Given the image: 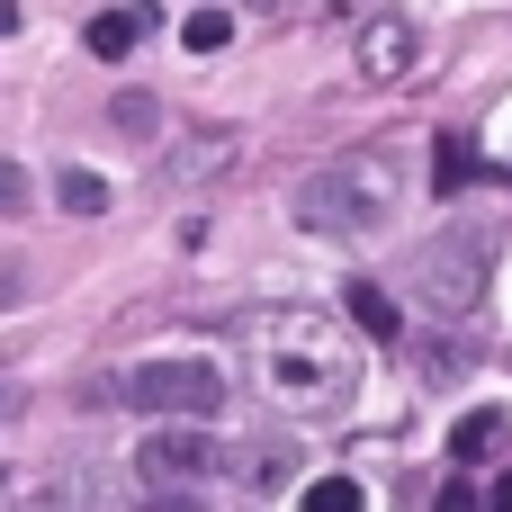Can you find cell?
I'll use <instances>...</instances> for the list:
<instances>
[{
    "label": "cell",
    "instance_id": "6da1fadb",
    "mask_svg": "<svg viewBox=\"0 0 512 512\" xmlns=\"http://www.w3.org/2000/svg\"><path fill=\"white\" fill-rule=\"evenodd\" d=\"M387 207H396V162L387 153H351V162L297 180V198H288V216L306 234H378Z\"/></svg>",
    "mask_w": 512,
    "mask_h": 512
},
{
    "label": "cell",
    "instance_id": "7a4b0ae2",
    "mask_svg": "<svg viewBox=\"0 0 512 512\" xmlns=\"http://www.w3.org/2000/svg\"><path fill=\"white\" fill-rule=\"evenodd\" d=\"M486 279H495V234H486V225H450V234H432V243L414 252V297H423L441 324L477 315V306H486Z\"/></svg>",
    "mask_w": 512,
    "mask_h": 512
},
{
    "label": "cell",
    "instance_id": "3957f363",
    "mask_svg": "<svg viewBox=\"0 0 512 512\" xmlns=\"http://www.w3.org/2000/svg\"><path fill=\"white\" fill-rule=\"evenodd\" d=\"M126 396L162 423H207V414H225V369L216 360H144L126 378Z\"/></svg>",
    "mask_w": 512,
    "mask_h": 512
},
{
    "label": "cell",
    "instance_id": "277c9868",
    "mask_svg": "<svg viewBox=\"0 0 512 512\" xmlns=\"http://www.w3.org/2000/svg\"><path fill=\"white\" fill-rule=\"evenodd\" d=\"M135 477H144V486H198V477H225V441H207V432H189V423H162V432H144Z\"/></svg>",
    "mask_w": 512,
    "mask_h": 512
},
{
    "label": "cell",
    "instance_id": "5b68a950",
    "mask_svg": "<svg viewBox=\"0 0 512 512\" xmlns=\"http://www.w3.org/2000/svg\"><path fill=\"white\" fill-rule=\"evenodd\" d=\"M234 153H243V135H234V126H180V135H171V153H162V180H171V189H198V180H216Z\"/></svg>",
    "mask_w": 512,
    "mask_h": 512
},
{
    "label": "cell",
    "instance_id": "8992f818",
    "mask_svg": "<svg viewBox=\"0 0 512 512\" xmlns=\"http://www.w3.org/2000/svg\"><path fill=\"white\" fill-rule=\"evenodd\" d=\"M360 72L369 81H405L414 72V18H369L360 27Z\"/></svg>",
    "mask_w": 512,
    "mask_h": 512
},
{
    "label": "cell",
    "instance_id": "52a82bcc",
    "mask_svg": "<svg viewBox=\"0 0 512 512\" xmlns=\"http://www.w3.org/2000/svg\"><path fill=\"white\" fill-rule=\"evenodd\" d=\"M135 36H153V9H99V18L81 27V45H90L99 63H117V54L135 45Z\"/></svg>",
    "mask_w": 512,
    "mask_h": 512
},
{
    "label": "cell",
    "instance_id": "ba28073f",
    "mask_svg": "<svg viewBox=\"0 0 512 512\" xmlns=\"http://www.w3.org/2000/svg\"><path fill=\"white\" fill-rule=\"evenodd\" d=\"M414 369H423L432 387H450V378H468V369H477V342H459V333L441 324V333H423V342H414Z\"/></svg>",
    "mask_w": 512,
    "mask_h": 512
},
{
    "label": "cell",
    "instance_id": "9c48e42d",
    "mask_svg": "<svg viewBox=\"0 0 512 512\" xmlns=\"http://www.w3.org/2000/svg\"><path fill=\"white\" fill-rule=\"evenodd\" d=\"M351 324H360L369 342H405V315H396V297H387L378 279H351Z\"/></svg>",
    "mask_w": 512,
    "mask_h": 512
},
{
    "label": "cell",
    "instance_id": "30bf717a",
    "mask_svg": "<svg viewBox=\"0 0 512 512\" xmlns=\"http://www.w3.org/2000/svg\"><path fill=\"white\" fill-rule=\"evenodd\" d=\"M468 180H477V153H468V135H441V144H432V189H441V198H459Z\"/></svg>",
    "mask_w": 512,
    "mask_h": 512
},
{
    "label": "cell",
    "instance_id": "8fae6325",
    "mask_svg": "<svg viewBox=\"0 0 512 512\" xmlns=\"http://www.w3.org/2000/svg\"><path fill=\"white\" fill-rule=\"evenodd\" d=\"M180 45H189V54H225V45H234V9H189Z\"/></svg>",
    "mask_w": 512,
    "mask_h": 512
},
{
    "label": "cell",
    "instance_id": "7c38bea8",
    "mask_svg": "<svg viewBox=\"0 0 512 512\" xmlns=\"http://www.w3.org/2000/svg\"><path fill=\"white\" fill-rule=\"evenodd\" d=\"M108 126H117V135H126V144H153V126H162V108H153V99H144V90H126V99H117V108H108Z\"/></svg>",
    "mask_w": 512,
    "mask_h": 512
},
{
    "label": "cell",
    "instance_id": "4fadbf2b",
    "mask_svg": "<svg viewBox=\"0 0 512 512\" xmlns=\"http://www.w3.org/2000/svg\"><path fill=\"white\" fill-rule=\"evenodd\" d=\"M54 207H63V216H99V207H108V180H90V171H63V180H54Z\"/></svg>",
    "mask_w": 512,
    "mask_h": 512
},
{
    "label": "cell",
    "instance_id": "5bb4252c",
    "mask_svg": "<svg viewBox=\"0 0 512 512\" xmlns=\"http://www.w3.org/2000/svg\"><path fill=\"white\" fill-rule=\"evenodd\" d=\"M504 414H468V423H459V441H450V450H459V459H495V450H504Z\"/></svg>",
    "mask_w": 512,
    "mask_h": 512
},
{
    "label": "cell",
    "instance_id": "9a60e30c",
    "mask_svg": "<svg viewBox=\"0 0 512 512\" xmlns=\"http://www.w3.org/2000/svg\"><path fill=\"white\" fill-rule=\"evenodd\" d=\"M306 512H369V495H360L351 477H315V486H306Z\"/></svg>",
    "mask_w": 512,
    "mask_h": 512
},
{
    "label": "cell",
    "instance_id": "2e32d148",
    "mask_svg": "<svg viewBox=\"0 0 512 512\" xmlns=\"http://www.w3.org/2000/svg\"><path fill=\"white\" fill-rule=\"evenodd\" d=\"M27 198H36V189H27V171H18V162H0V216H27Z\"/></svg>",
    "mask_w": 512,
    "mask_h": 512
},
{
    "label": "cell",
    "instance_id": "e0dca14e",
    "mask_svg": "<svg viewBox=\"0 0 512 512\" xmlns=\"http://www.w3.org/2000/svg\"><path fill=\"white\" fill-rule=\"evenodd\" d=\"M18 512H81V495H72V486H36Z\"/></svg>",
    "mask_w": 512,
    "mask_h": 512
},
{
    "label": "cell",
    "instance_id": "ac0fdd59",
    "mask_svg": "<svg viewBox=\"0 0 512 512\" xmlns=\"http://www.w3.org/2000/svg\"><path fill=\"white\" fill-rule=\"evenodd\" d=\"M18 297H27V261H0V315H9Z\"/></svg>",
    "mask_w": 512,
    "mask_h": 512
},
{
    "label": "cell",
    "instance_id": "d6986e66",
    "mask_svg": "<svg viewBox=\"0 0 512 512\" xmlns=\"http://www.w3.org/2000/svg\"><path fill=\"white\" fill-rule=\"evenodd\" d=\"M441 512H477V486L459 477V486H441Z\"/></svg>",
    "mask_w": 512,
    "mask_h": 512
},
{
    "label": "cell",
    "instance_id": "ffe728a7",
    "mask_svg": "<svg viewBox=\"0 0 512 512\" xmlns=\"http://www.w3.org/2000/svg\"><path fill=\"white\" fill-rule=\"evenodd\" d=\"M477 512H512V468L495 477V495H477Z\"/></svg>",
    "mask_w": 512,
    "mask_h": 512
},
{
    "label": "cell",
    "instance_id": "44dd1931",
    "mask_svg": "<svg viewBox=\"0 0 512 512\" xmlns=\"http://www.w3.org/2000/svg\"><path fill=\"white\" fill-rule=\"evenodd\" d=\"M162 512H207L198 495H180V486H162Z\"/></svg>",
    "mask_w": 512,
    "mask_h": 512
},
{
    "label": "cell",
    "instance_id": "7402d4cb",
    "mask_svg": "<svg viewBox=\"0 0 512 512\" xmlns=\"http://www.w3.org/2000/svg\"><path fill=\"white\" fill-rule=\"evenodd\" d=\"M18 414H27V405H18V387H0V423H18Z\"/></svg>",
    "mask_w": 512,
    "mask_h": 512
},
{
    "label": "cell",
    "instance_id": "603a6c76",
    "mask_svg": "<svg viewBox=\"0 0 512 512\" xmlns=\"http://www.w3.org/2000/svg\"><path fill=\"white\" fill-rule=\"evenodd\" d=\"M0 486H9V477H0Z\"/></svg>",
    "mask_w": 512,
    "mask_h": 512
}]
</instances>
